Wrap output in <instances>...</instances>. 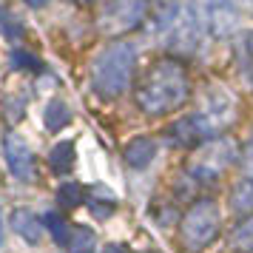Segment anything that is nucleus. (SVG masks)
<instances>
[{
	"label": "nucleus",
	"mask_w": 253,
	"mask_h": 253,
	"mask_svg": "<svg viewBox=\"0 0 253 253\" xmlns=\"http://www.w3.org/2000/svg\"><path fill=\"white\" fill-rule=\"evenodd\" d=\"M245 160H248V165L253 168V137H251V142H248V151H245Z\"/></svg>",
	"instance_id": "21"
},
{
	"label": "nucleus",
	"mask_w": 253,
	"mask_h": 253,
	"mask_svg": "<svg viewBox=\"0 0 253 253\" xmlns=\"http://www.w3.org/2000/svg\"><path fill=\"white\" fill-rule=\"evenodd\" d=\"M134 63H137V48L134 43H111L103 48V54L94 60V91L103 100H117L128 91L131 85V74H134Z\"/></svg>",
	"instance_id": "2"
},
{
	"label": "nucleus",
	"mask_w": 253,
	"mask_h": 253,
	"mask_svg": "<svg viewBox=\"0 0 253 253\" xmlns=\"http://www.w3.org/2000/svg\"><path fill=\"white\" fill-rule=\"evenodd\" d=\"M3 154H6V165H9L14 179H20V182H32L35 179V157H32L29 142L20 134L9 131L3 137Z\"/></svg>",
	"instance_id": "7"
},
{
	"label": "nucleus",
	"mask_w": 253,
	"mask_h": 253,
	"mask_svg": "<svg viewBox=\"0 0 253 253\" xmlns=\"http://www.w3.org/2000/svg\"><path fill=\"white\" fill-rule=\"evenodd\" d=\"M154 157H157V145L148 137H137L126 145V162L131 168H137V171L139 168H148L154 162Z\"/></svg>",
	"instance_id": "9"
},
{
	"label": "nucleus",
	"mask_w": 253,
	"mask_h": 253,
	"mask_svg": "<svg viewBox=\"0 0 253 253\" xmlns=\"http://www.w3.org/2000/svg\"><path fill=\"white\" fill-rule=\"evenodd\" d=\"M219 208L211 202V199H196L194 205L185 211L182 222H179V236H182V245L191 253L208 248L211 242L219 236Z\"/></svg>",
	"instance_id": "3"
},
{
	"label": "nucleus",
	"mask_w": 253,
	"mask_h": 253,
	"mask_svg": "<svg viewBox=\"0 0 253 253\" xmlns=\"http://www.w3.org/2000/svg\"><path fill=\"white\" fill-rule=\"evenodd\" d=\"M148 0H111L103 12V32L105 35H126L145 20Z\"/></svg>",
	"instance_id": "5"
},
{
	"label": "nucleus",
	"mask_w": 253,
	"mask_h": 253,
	"mask_svg": "<svg viewBox=\"0 0 253 253\" xmlns=\"http://www.w3.org/2000/svg\"><path fill=\"white\" fill-rule=\"evenodd\" d=\"M188 97H191V77H188L185 66L176 60L154 63L148 74L142 77V83L137 85L139 111H145L151 117L171 114L179 105L188 103Z\"/></svg>",
	"instance_id": "1"
},
{
	"label": "nucleus",
	"mask_w": 253,
	"mask_h": 253,
	"mask_svg": "<svg viewBox=\"0 0 253 253\" xmlns=\"http://www.w3.org/2000/svg\"><path fill=\"white\" fill-rule=\"evenodd\" d=\"M60 202L63 205H69V208H77V205H83L85 202V188L83 185H77V182H66L63 188H60Z\"/></svg>",
	"instance_id": "17"
},
{
	"label": "nucleus",
	"mask_w": 253,
	"mask_h": 253,
	"mask_svg": "<svg viewBox=\"0 0 253 253\" xmlns=\"http://www.w3.org/2000/svg\"><path fill=\"white\" fill-rule=\"evenodd\" d=\"M230 248H236V251H242V253L253 251V216L245 219L242 225L233 228V233H230Z\"/></svg>",
	"instance_id": "16"
},
{
	"label": "nucleus",
	"mask_w": 253,
	"mask_h": 253,
	"mask_svg": "<svg viewBox=\"0 0 253 253\" xmlns=\"http://www.w3.org/2000/svg\"><path fill=\"white\" fill-rule=\"evenodd\" d=\"M213 131H216V128L211 126V120L199 111V114H188V117H182L179 123H173L168 134H171L173 145H179V148H196V145H202Z\"/></svg>",
	"instance_id": "8"
},
{
	"label": "nucleus",
	"mask_w": 253,
	"mask_h": 253,
	"mask_svg": "<svg viewBox=\"0 0 253 253\" xmlns=\"http://www.w3.org/2000/svg\"><path fill=\"white\" fill-rule=\"evenodd\" d=\"M74 142H57L51 154H48V165H51V171L54 173H69L74 168Z\"/></svg>",
	"instance_id": "12"
},
{
	"label": "nucleus",
	"mask_w": 253,
	"mask_h": 253,
	"mask_svg": "<svg viewBox=\"0 0 253 253\" xmlns=\"http://www.w3.org/2000/svg\"><path fill=\"white\" fill-rule=\"evenodd\" d=\"M12 63H14V69H26V71L43 69V63H40L35 54H29V51H12Z\"/></svg>",
	"instance_id": "20"
},
{
	"label": "nucleus",
	"mask_w": 253,
	"mask_h": 253,
	"mask_svg": "<svg viewBox=\"0 0 253 253\" xmlns=\"http://www.w3.org/2000/svg\"><path fill=\"white\" fill-rule=\"evenodd\" d=\"M63 245H66L69 253H94V248H97V233L88 225H71Z\"/></svg>",
	"instance_id": "10"
},
{
	"label": "nucleus",
	"mask_w": 253,
	"mask_h": 253,
	"mask_svg": "<svg viewBox=\"0 0 253 253\" xmlns=\"http://www.w3.org/2000/svg\"><path fill=\"white\" fill-rule=\"evenodd\" d=\"M233 157H236L233 142H230V139H216V142H211V145H205V148H202L199 162L191 168V173H194V176H199L202 182H213L219 173H222L230 162H233Z\"/></svg>",
	"instance_id": "6"
},
{
	"label": "nucleus",
	"mask_w": 253,
	"mask_h": 253,
	"mask_svg": "<svg viewBox=\"0 0 253 253\" xmlns=\"http://www.w3.org/2000/svg\"><path fill=\"white\" fill-rule=\"evenodd\" d=\"M103 253H128V251L123 248V245H108V248H105Z\"/></svg>",
	"instance_id": "22"
},
{
	"label": "nucleus",
	"mask_w": 253,
	"mask_h": 253,
	"mask_svg": "<svg viewBox=\"0 0 253 253\" xmlns=\"http://www.w3.org/2000/svg\"><path fill=\"white\" fill-rule=\"evenodd\" d=\"M26 3H29L32 9H43V6H46L48 0H26Z\"/></svg>",
	"instance_id": "23"
},
{
	"label": "nucleus",
	"mask_w": 253,
	"mask_h": 253,
	"mask_svg": "<svg viewBox=\"0 0 253 253\" xmlns=\"http://www.w3.org/2000/svg\"><path fill=\"white\" fill-rule=\"evenodd\" d=\"M176 17H179V0H157L154 3V20H151V26L157 32H165Z\"/></svg>",
	"instance_id": "13"
},
{
	"label": "nucleus",
	"mask_w": 253,
	"mask_h": 253,
	"mask_svg": "<svg viewBox=\"0 0 253 253\" xmlns=\"http://www.w3.org/2000/svg\"><path fill=\"white\" fill-rule=\"evenodd\" d=\"M191 12L211 37H228L239 26V12L233 0H194Z\"/></svg>",
	"instance_id": "4"
},
{
	"label": "nucleus",
	"mask_w": 253,
	"mask_h": 253,
	"mask_svg": "<svg viewBox=\"0 0 253 253\" xmlns=\"http://www.w3.org/2000/svg\"><path fill=\"white\" fill-rule=\"evenodd\" d=\"M12 222H14V230H17L26 242H32V245L40 242V236H43V219L35 216L32 211H14Z\"/></svg>",
	"instance_id": "11"
},
{
	"label": "nucleus",
	"mask_w": 253,
	"mask_h": 253,
	"mask_svg": "<svg viewBox=\"0 0 253 253\" xmlns=\"http://www.w3.org/2000/svg\"><path fill=\"white\" fill-rule=\"evenodd\" d=\"M71 120V111L69 105L63 103V100H51L46 105V111H43V123H46L48 131H60V128H66Z\"/></svg>",
	"instance_id": "15"
},
{
	"label": "nucleus",
	"mask_w": 253,
	"mask_h": 253,
	"mask_svg": "<svg viewBox=\"0 0 253 253\" xmlns=\"http://www.w3.org/2000/svg\"><path fill=\"white\" fill-rule=\"evenodd\" d=\"M230 205L239 213H253V176L251 179H239L230 191Z\"/></svg>",
	"instance_id": "14"
},
{
	"label": "nucleus",
	"mask_w": 253,
	"mask_h": 253,
	"mask_svg": "<svg viewBox=\"0 0 253 253\" xmlns=\"http://www.w3.org/2000/svg\"><path fill=\"white\" fill-rule=\"evenodd\" d=\"M0 239H3V228H0Z\"/></svg>",
	"instance_id": "24"
},
{
	"label": "nucleus",
	"mask_w": 253,
	"mask_h": 253,
	"mask_svg": "<svg viewBox=\"0 0 253 253\" xmlns=\"http://www.w3.org/2000/svg\"><path fill=\"white\" fill-rule=\"evenodd\" d=\"M43 228H46L48 233L60 242V245L66 242V233H69V230H66V222L60 219V213H54V211H51V213H46V216H43Z\"/></svg>",
	"instance_id": "19"
},
{
	"label": "nucleus",
	"mask_w": 253,
	"mask_h": 253,
	"mask_svg": "<svg viewBox=\"0 0 253 253\" xmlns=\"http://www.w3.org/2000/svg\"><path fill=\"white\" fill-rule=\"evenodd\" d=\"M0 32H3L6 37H20L23 35L20 20H14V14L9 12V6H3V3H0Z\"/></svg>",
	"instance_id": "18"
}]
</instances>
